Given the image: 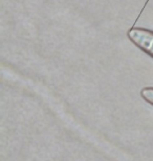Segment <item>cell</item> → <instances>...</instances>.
<instances>
[{
    "label": "cell",
    "instance_id": "obj_2",
    "mask_svg": "<svg viewBox=\"0 0 153 161\" xmlns=\"http://www.w3.org/2000/svg\"><path fill=\"white\" fill-rule=\"evenodd\" d=\"M140 95H142L143 99L153 105V87H145L140 91Z\"/></svg>",
    "mask_w": 153,
    "mask_h": 161
},
{
    "label": "cell",
    "instance_id": "obj_1",
    "mask_svg": "<svg viewBox=\"0 0 153 161\" xmlns=\"http://www.w3.org/2000/svg\"><path fill=\"white\" fill-rule=\"evenodd\" d=\"M128 37L137 47L153 57V32L146 29L133 28L128 32Z\"/></svg>",
    "mask_w": 153,
    "mask_h": 161
}]
</instances>
